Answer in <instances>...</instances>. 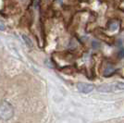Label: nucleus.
I'll return each mask as SVG.
<instances>
[{
    "instance_id": "f03ea898",
    "label": "nucleus",
    "mask_w": 124,
    "mask_h": 123,
    "mask_svg": "<svg viewBox=\"0 0 124 123\" xmlns=\"http://www.w3.org/2000/svg\"><path fill=\"white\" fill-rule=\"evenodd\" d=\"M77 89L81 92L83 93H88L91 92L94 89V86L93 84H89V83H78Z\"/></svg>"
},
{
    "instance_id": "7ed1b4c3",
    "label": "nucleus",
    "mask_w": 124,
    "mask_h": 123,
    "mask_svg": "<svg viewBox=\"0 0 124 123\" xmlns=\"http://www.w3.org/2000/svg\"><path fill=\"white\" fill-rule=\"evenodd\" d=\"M114 72H115V68L113 66H111V65H108L104 70V76L105 77H109V76L113 75Z\"/></svg>"
},
{
    "instance_id": "f257e3e1",
    "label": "nucleus",
    "mask_w": 124,
    "mask_h": 123,
    "mask_svg": "<svg viewBox=\"0 0 124 123\" xmlns=\"http://www.w3.org/2000/svg\"><path fill=\"white\" fill-rule=\"evenodd\" d=\"M14 115V108L9 102L2 101L0 103V118L4 120L10 119Z\"/></svg>"
},
{
    "instance_id": "39448f33",
    "label": "nucleus",
    "mask_w": 124,
    "mask_h": 123,
    "mask_svg": "<svg viewBox=\"0 0 124 123\" xmlns=\"http://www.w3.org/2000/svg\"><path fill=\"white\" fill-rule=\"evenodd\" d=\"M22 39L24 40V42H25V44H26V46H28V47H32V42H31V40L28 37L27 35H25V34H22Z\"/></svg>"
},
{
    "instance_id": "0eeeda50",
    "label": "nucleus",
    "mask_w": 124,
    "mask_h": 123,
    "mask_svg": "<svg viewBox=\"0 0 124 123\" xmlns=\"http://www.w3.org/2000/svg\"><path fill=\"white\" fill-rule=\"evenodd\" d=\"M40 4V0H32V6L34 8H37Z\"/></svg>"
},
{
    "instance_id": "423d86ee",
    "label": "nucleus",
    "mask_w": 124,
    "mask_h": 123,
    "mask_svg": "<svg viewBox=\"0 0 124 123\" xmlns=\"http://www.w3.org/2000/svg\"><path fill=\"white\" fill-rule=\"evenodd\" d=\"M109 28H110V30H112V31H116V30L119 28V23H118L117 21H112V22L110 23V25H109Z\"/></svg>"
},
{
    "instance_id": "20e7f679",
    "label": "nucleus",
    "mask_w": 124,
    "mask_h": 123,
    "mask_svg": "<svg viewBox=\"0 0 124 123\" xmlns=\"http://www.w3.org/2000/svg\"><path fill=\"white\" fill-rule=\"evenodd\" d=\"M111 91H117V90H124V83L122 82H117L113 85H110Z\"/></svg>"
},
{
    "instance_id": "6e6552de",
    "label": "nucleus",
    "mask_w": 124,
    "mask_h": 123,
    "mask_svg": "<svg viewBox=\"0 0 124 123\" xmlns=\"http://www.w3.org/2000/svg\"><path fill=\"white\" fill-rule=\"evenodd\" d=\"M5 29H6V26L4 24V22L0 21V31H5Z\"/></svg>"
},
{
    "instance_id": "1a4fd4ad",
    "label": "nucleus",
    "mask_w": 124,
    "mask_h": 123,
    "mask_svg": "<svg viewBox=\"0 0 124 123\" xmlns=\"http://www.w3.org/2000/svg\"><path fill=\"white\" fill-rule=\"evenodd\" d=\"M119 57H123L124 56V49H122V50H120L119 52Z\"/></svg>"
},
{
    "instance_id": "9d476101",
    "label": "nucleus",
    "mask_w": 124,
    "mask_h": 123,
    "mask_svg": "<svg viewBox=\"0 0 124 123\" xmlns=\"http://www.w3.org/2000/svg\"><path fill=\"white\" fill-rule=\"evenodd\" d=\"M57 3H61L62 0H57Z\"/></svg>"
}]
</instances>
